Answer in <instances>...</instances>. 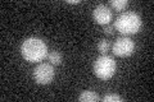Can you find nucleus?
Wrapping results in <instances>:
<instances>
[{"mask_svg":"<svg viewBox=\"0 0 154 102\" xmlns=\"http://www.w3.org/2000/svg\"><path fill=\"white\" fill-rule=\"evenodd\" d=\"M93 18L98 24L107 26L110 22V19H112V12H110V9L107 5L100 4V5L95 7L94 12H93Z\"/></svg>","mask_w":154,"mask_h":102,"instance_id":"6","label":"nucleus"},{"mask_svg":"<svg viewBox=\"0 0 154 102\" xmlns=\"http://www.w3.org/2000/svg\"><path fill=\"white\" fill-rule=\"evenodd\" d=\"M33 79L40 86L50 84L54 79V68L51 66V64H46V63L38 64L33 69Z\"/></svg>","mask_w":154,"mask_h":102,"instance_id":"4","label":"nucleus"},{"mask_svg":"<svg viewBox=\"0 0 154 102\" xmlns=\"http://www.w3.org/2000/svg\"><path fill=\"white\" fill-rule=\"evenodd\" d=\"M143 26L141 17L135 12H126L118 16L114 22V27L119 33L125 36L128 35H135L140 31Z\"/></svg>","mask_w":154,"mask_h":102,"instance_id":"2","label":"nucleus"},{"mask_svg":"<svg viewBox=\"0 0 154 102\" xmlns=\"http://www.w3.org/2000/svg\"><path fill=\"white\" fill-rule=\"evenodd\" d=\"M80 0H67V4H80Z\"/></svg>","mask_w":154,"mask_h":102,"instance_id":"13","label":"nucleus"},{"mask_svg":"<svg viewBox=\"0 0 154 102\" xmlns=\"http://www.w3.org/2000/svg\"><path fill=\"white\" fill-rule=\"evenodd\" d=\"M48 60L53 65H60L62 64V55L59 51H51L48 54Z\"/></svg>","mask_w":154,"mask_h":102,"instance_id":"8","label":"nucleus"},{"mask_svg":"<svg viewBox=\"0 0 154 102\" xmlns=\"http://www.w3.org/2000/svg\"><path fill=\"white\" fill-rule=\"evenodd\" d=\"M116 61L112 56L102 55L94 63V74L102 80H108L116 73Z\"/></svg>","mask_w":154,"mask_h":102,"instance_id":"3","label":"nucleus"},{"mask_svg":"<svg viewBox=\"0 0 154 102\" xmlns=\"http://www.w3.org/2000/svg\"><path fill=\"white\" fill-rule=\"evenodd\" d=\"M103 31H104V33H105L107 36L113 35V27H112V26H109V24H107V26H104Z\"/></svg>","mask_w":154,"mask_h":102,"instance_id":"12","label":"nucleus"},{"mask_svg":"<svg viewBox=\"0 0 154 102\" xmlns=\"http://www.w3.org/2000/svg\"><path fill=\"white\" fill-rule=\"evenodd\" d=\"M112 50H113V54L116 56L128 57V56L132 55V52L135 50V43L130 37L123 36V37H119L114 41Z\"/></svg>","mask_w":154,"mask_h":102,"instance_id":"5","label":"nucleus"},{"mask_svg":"<svg viewBox=\"0 0 154 102\" xmlns=\"http://www.w3.org/2000/svg\"><path fill=\"white\" fill-rule=\"evenodd\" d=\"M109 47H110V43H109V41L107 40V38H102V40L98 42V45H96L98 51L100 52V54H103V55L107 54L108 50H109Z\"/></svg>","mask_w":154,"mask_h":102,"instance_id":"9","label":"nucleus"},{"mask_svg":"<svg viewBox=\"0 0 154 102\" xmlns=\"http://www.w3.org/2000/svg\"><path fill=\"white\" fill-rule=\"evenodd\" d=\"M123 98L118 95H114V93H110L103 97V102H122Z\"/></svg>","mask_w":154,"mask_h":102,"instance_id":"11","label":"nucleus"},{"mask_svg":"<svg viewBox=\"0 0 154 102\" xmlns=\"http://www.w3.org/2000/svg\"><path fill=\"white\" fill-rule=\"evenodd\" d=\"M110 7L116 10H123L127 7V0H112L110 1Z\"/></svg>","mask_w":154,"mask_h":102,"instance_id":"10","label":"nucleus"},{"mask_svg":"<svg viewBox=\"0 0 154 102\" xmlns=\"http://www.w3.org/2000/svg\"><path fill=\"white\" fill-rule=\"evenodd\" d=\"M79 101L80 102H96V101H99V96L94 91L86 89L81 92V95L79 96Z\"/></svg>","mask_w":154,"mask_h":102,"instance_id":"7","label":"nucleus"},{"mask_svg":"<svg viewBox=\"0 0 154 102\" xmlns=\"http://www.w3.org/2000/svg\"><path fill=\"white\" fill-rule=\"evenodd\" d=\"M21 54L28 63H37L48 56V46L45 41L38 37H30L23 41L21 46Z\"/></svg>","mask_w":154,"mask_h":102,"instance_id":"1","label":"nucleus"}]
</instances>
